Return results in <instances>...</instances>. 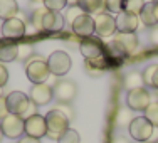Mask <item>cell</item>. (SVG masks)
Listing matches in <instances>:
<instances>
[{
    "label": "cell",
    "mask_w": 158,
    "mask_h": 143,
    "mask_svg": "<svg viewBox=\"0 0 158 143\" xmlns=\"http://www.w3.org/2000/svg\"><path fill=\"white\" fill-rule=\"evenodd\" d=\"M143 7H145V0H125L123 12L133 14V15H140Z\"/></svg>",
    "instance_id": "25"
},
{
    "label": "cell",
    "mask_w": 158,
    "mask_h": 143,
    "mask_svg": "<svg viewBox=\"0 0 158 143\" xmlns=\"http://www.w3.org/2000/svg\"><path fill=\"white\" fill-rule=\"evenodd\" d=\"M0 130H2L3 137L10 138V140H19L25 133V120L9 113L5 118L0 120Z\"/></svg>",
    "instance_id": "3"
},
{
    "label": "cell",
    "mask_w": 158,
    "mask_h": 143,
    "mask_svg": "<svg viewBox=\"0 0 158 143\" xmlns=\"http://www.w3.org/2000/svg\"><path fill=\"white\" fill-rule=\"evenodd\" d=\"M46 12H47L46 7L34 10V14H32V24H34V27L42 29V20H44V15H46Z\"/></svg>",
    "instance_id": "32"
},
{
    "label": "cell",
    "mask_w": 158,
    "mask_h": 143,
    "mask_svg": "<svg viewBox=\"0 0 158 143\" xmlns=\"http://www.w3.org/2000/svg\"><path fill=\"white\" fill-rule=\"evenodd\" d=\"M44 5H46L47 10L59 12V10H62L67 5V0H44Z\"/></svg>",
    "instance_id": "31"
},
{
    "label": "cell",
    "mask_w": 158,
    "mask_h": 143,
    "mask_svg": "<svg viewBox=\"0 0 158 143\" xmlns=\"http://www.w3.org/2000/svg\"><path fill=\"white\" fill-rule=\"evenodd\" d=\"M52 93H54V98L59 103H71L77 95V86L73 81L61 79L56 82V86L52 88Z\"/></svg>",
    "instance_id": "11"
},
{
    "label": "cell",
    "mask_w": 158,
    "mask_h": 143,
    "mask_svg": "<svg viewBox=\"0 0 158 143\" xmlns=\"http://www.w3.org/2000/svg\"><path fill=\"white\" fill-rule=\"evenodd\" d=\"M153 3H158V0H153Z\"/></svg>",
    "instance_id": "43"
},
{
    "label": "cell",
    "mask_w": 158,
    "mask_h": 143,
    "mask_svg": "<svg viewBox=\"0 0 158 143\" xmlns=\"http://www.w3.org/2000/svg\"><path fill=\"white\" fill-rule=\"evenodd\" d=\"M2 138H3V133H2V130H0V141H2Z\"/></svg>",
    "instance_id": "40"
},
{
    "label": "cell",
    "mask_w": 158,
    "mask_h": 143,
    "mask_svg": "<svg viewBox=\"0 0 158 143\" xmlns=\"http://www.w3.org/2000/svg\"><path fill=\"white\" fill-rule=\"evenodd\" d=\"M104 7L111 14H121L125 7V0H104Z\"/></svg>",
    "instance_id": "29"
},
{
    "label": "cell",
    "mask_w": 158,
    "mask_h": 143,
    "mask_svg": "<svg viewBox=\"0 0 158 143\" xmlns=\"http://www.w3.org/2000/svg\"><path fill=\"white\" fill-rule=\"evenodd\" d=\"M5 103H7V110H9L10 115H17L24 120L35 115V106L32 104V101L29 99V96L25 93H20V91L9 93L5 96Z\"/></svg>",
    "instance_id": "1"
},
{
    "label": "cell",
    "mask_w": 158,
    "mask_h": 143,
    "mask_svg": "<svg viewBox=\"0 0 158 143\" xmlns=\"http://www.w3.org/2000/svg\"><path fill=\"white\" fill-rule=\"evenodd\" d=\"M143 84L150 86L153 89H158V64H152L141 73Z\"/></svg>",
    "instance_id": "21"
},
{
    "label": "cell",
    "mask_w": 158,
    "mask_h": 143,
    "mask_svg": "<svg viewBox=\"0 0 158 143\" xmlns=\"http://www.w3.org/2000/svg\"><path fill=\"white\" fill-rule=\"evenodd\" d=\"M116 31V19L110 14H99L94 19V32L99 37H110Z\"/></svg>",
    "instance_id": "13"
},
{
    "label": "cell",
    "mask_w": 158,
    "mask_h": 143,
    "mask_svg": "<svg viewBox=\"0 0 158 143\" xmlns=\"http://www.w3.org/2000/svg\"><path fill=\"white\" fill-rule=\"evenodd\" d=\"M133 121V111L130 108H123L118 113V118H116V123L119 126H130V123Z\"/></svg>",
    "instance_id": "27"
},
{
    "label": "cell",
    "mask_w": 158,
    "mask_h": 143,
    "mask_svg": "<svg viewBox=\"0 0 158 143\" xmlns=\"http://www.w3.org/2000/svg\"><path fill=\"white\" fill-rule=\"evenodd\" d=\"M145 118L155 128H158V103H150L145 110Z\"/></svg>",
    "instance_id": "26"
},
{
    "label": "cell",
    "mask_w": 158,
    "mask_h": 143,
    "mask_svg": "<svg viewBox=\"0 0 158 143\" xmlns=\"http://www.w3.org/2000/svg\"><path fill=\"white\" fill-rule=\"evenodd\" d=\"M150 40H152L153 44H156V46H158V25L152 27V32H150Z\"/></svg>",
    "instance_id": "36"
},
{
    "label": "cell",
    "mask_w": 158,
    "mask_h": 143,
    "mask_svg": "<svg viewBox=\"0 0 158 143\" xmlns=\"http://www.w3.org/2000/svg\"><path fill=\"white\" fill-rule=\"evenodd\" d=\"M0 98H3V91H2V88H0Z\"/></svg>",
    "instance_id": "41"
},
{
    "label": "cell",
    "mask_w": 158,
    "mask_h": 143,
    "mask_svg": "<svg viewBox=\"0 0 158 143\" xmlns=\"http://www.w3.org/2000/svg\"><path fill=\"white\" fill-rule=\"evenodd\" d=\"M25 135L27 137H32V138H37L40 140L42 137L47 135V125H46V118L39 113L29 116L25 120Z\"/></svg>",
    "instance_id": "10"
},
{
    "label": "cell",
    "mask_w": 158,
    "mask_h": 143,
    "mask_svg": "<svg viewBox=\"0 0 158 143\" xmlns=\"http://www.w3.org/2000/svg\"><path fill=\"white\" fill-rule=\"evenodd\" d=\"M19 12V5L15 0H0V19H3V22L14 19Z\"/></svg>",
    "instance_id": "20"
},
{
    "label": "cell",
    "mask_w": 158,
    "mask_h": 143,
    "mask_svg": "<svg viewBox=\"0 0 158 143\" xmlns=\"http://www.w3.org/2000/svg\"><path fill=\"white\" fill-rule=\"evenodd\" d=\"M138 19L146 25V27H155L156 25V20H155V14H153V2L150 3H145V7L141 9L140 15Z\"/></svg>",
    "instance_id": "22"
},
{
    "label": "cell",
    "mask_w": 158,
    "mask_h": 143,
    "mask_svg": "<svg viewBox=\"0 0 158 143\" xmlns=\"http://www.w3.org/2000/svg\"><path fill=\"white\" fill-rule=\"evenodd\" d=\"M25 73H27V78L34 84H42L49 78L51 71H49L47 61H44V59H32L25 66Z\"/></svg>",
    "instance_id": "6"
},
{
    "label": "cell",
    "mask_w": 158,
    "mask_h": 143,
    "mask_svg": "<svg viewBox=\"0 0 158 143\" xmlns=\"http://www.w3.org/2000/svg\"><path fill=\"white\" fill-rule=\"evenodd\" d=\"M138 24H140V19L133 14L121 12L116 17V31L123 34H135V31L138 29Z\"/></svg>",
    "instance_id": "14"
},
{
    "label": "cell",
    "mask_w": 158,
    "mask_h": 143,
    "mask_svg": "<svg viewBox=\"0 0 158 143\" xmlns=\"http://www.w3.org/2000/svg\"><path fill=\"white\" fill-rule=\"evenodd\" d=\"M52 98H54L52 88L49 84H46V82H42V84H34L31 88V93H29V99L32 101L34 106H44Z\"/></svg>",
    "instance_id": "12"
},
{
    "label": "cell",
    "mask_w": 158,
    "mask_h": 143,
    "mask_svg": "<svg viewBox=\"0 0 158 143\" xmlns=\"http://www.w3.org/2000/svg\"><path fill=\"white\" fill-rule=\"evenodd\" d=\"M46 125H47V135L51 140H59L62 137V133H66L69 130V121L71 120L67 118L66 115L61 110H51L46 116Z\"/></svg>",
    "instance_id": "2"
},
{
    "label": "cell",
    "mask_w": 158,
    "mask_h": 143,
    "mask_svg": "<svg viewBox=\"0 0 158 143\" xmlns=\"http://www.w3.org/2000/svg\"><path fill=\"white\" fill-rule=\"evenodd\" d=\"M64 15L59 12H52V10H47L46 15H44V20H42V29L46 31H51V32H57L64 27Z\"/></svg>",
    "instance_id": "17"
},
{
    "label": "cell",
    "mask_w": 158,
    "mask_h": 143,
    "mask_svg": "<svg viewBox=\"0 0 158 143\" xmlns=\"http://www.w3.org/2000/svg\"><path fill=\"white\" fill-rule=\"evenodd\" d=\"M47 66L54 76H64L71 69V57L64 51H54L47 57Z\"/></svg>",
    "instance_id": "7"
},
{
    "label": "cell",
    "mask_w": 158,
    "mask_h": 143,
    "mask_svg": "<svg viewBox=\"0 0 158 143\" xmlns=\"http://www.w3.org/2000/svg\"><path fill=\"white\" fill-rule=\"evenodd\" d=\"M130 130V137L133 140H136L138 143H148L153 137V131H155V126L145 118V116H136L133 118V121L128 126Z\"/></svg>",
    "instance_id": "4"
},
{
    "label": "cell",
    "mask_w": 158,
    "mask_h": 143,
    "mask_svg": "<svg viewBox=\"0 0 158 143\" xmlns=\"http://www.w3.org/2000/svg\"><path fill=\"white\" fill-rule=\"evenodd\" d=\"M138 47V37L136 34H123V32H118L113 39L111 46L108 49H111L114 52V56H119V54H130L133 52L135 49Z\"/></svg>",
    "instance_id": "5"
},
{
    "label": "cell",
    "mask_w": 158,
    "mask_h": 143,
    "mask_svg": "<svg viewBox=\"0 0 158 143\" xmlns=\"http://www.w3.org/2000/svg\"><path fill=\"white\" fill-rule=\"evenodd\" d=\"M86 71H88V74H91V76H101V74L104 73V71L108 69V61H106V56L101 59H94V61H89V59H86Z\"/></svg>",
    "instance_id": "19"
},
{
    "label": "cell",
    "mask_w": 158,
    "mask_h": 143,
    "mask_svg": "<svg viewBox=\"0 0 158 143\" xmlns=\"http://www.w3.org/2000/svg\"><path fill=\"white\" fill-rule=\"evenodd\" d=\"M113 143H130V141H128L126 138H123V137H118V138H114V141H113Z\"/></svg>",
    "instance_id": "39"
},
{
    "label": "cell",
    "mask_w": 158,
    "mask_h": 143,
    "mask_svg": "<svg viewBox=\"0 0 158 143\" xmlns=\"http://www.w3.org/2000/svg\"><path fill=\"white\" fill-rule=\"evenodd\" d=\"M57 143H81V137L76 130H67L66 133H62V137L57 140Z\"/></svg>",
    "instance_id": "30"
},
{
    "label": "cell",
    "mask_w": 158,
    "mask_h": 143,
    "mask_svg": "<svg viewBox=\"0 0 158 143\" xmlns=\"http://www.w3.org/2000/svg\"><path fill=\"white\" fill-rule=\"evenodd\" d=\"M82 14H84V12H82V9L77 5V3H76V5H71V7H67V10H66V17H64V20L69 22V24L73 25L74 20H76L77 17H81Z\"/></svg>",
    "instance_id": "28"
},
{
    "label": "cell",
    "mask_w": 158,
    "mask_h": 143,
    "mask_svg": "<svg viewBox=\"0 0 158 143\" xmlns=\"http://www.w3.org/2000/svg\"><path fill=\"white\" fill-rule=\"evenodd\" d=\"M77 5L84 14H96L104 7V0H79Z\"/></svg>",
    "instance_id": "23"
},
{
    "label": "cell",
    "mask_w": 158,
    "mask_h": 143,
    "mask_svg": "<svg viewBox=\"0 0 158 143\" xmlns=\"http://www.w3.org/2000/svg\"><path fill=\"white\" fill-rule=\"evenodd\" d=\"M9 115V110H7V103H5V98H0V120L5 118Z\"/></svg>",
    "instance_id": "35"
},
{
    "label": "cell",
    "mask_w": 158,
    "mask_h": 143,
    "mask_svg": "<svg viewBox=\"0 0 158 143\" xmlns=\"http://www.w3.org/2000/svg\"><path fill=\"white\" fill-rule=\"evenodd\" d=\"M7 81H9V71L0 64V88L2 89H3V86L7 84Z\"/></svg>",
    "instance_id": "34"
},
{
    "label": "cell",
    "mask_w": 158,
    "mask_h": 143,
    "mask_svg": "<svg viewBox=\"0 0 158 143\" xmlns=\"http://www.w3.org/2000/svg\"><path fill=\"white\" fill-rule=\"evenodd\" d=\"M153 14H155V20L158 25V3H153Z\"/></svg>",
    "instance_id": "38"
},
{
    "label": "cell",
    "mask_w": 158,
    "mask_h": 143,
    "mask_svg": "<svg viewBox=\"0 0 158 143\" xmlns=\"http://www.w3.org/2000/svg\"><path fill=\"white\" fill-rule=\"evenodd\" d=\"M156 143H158V141H156Z\"/></svg>",
    "instance_id": "44"
},
{
    "label": "cell",
    "mask_w": 158,
    "mask_h": 143,
    "mask_svg": "<svg viewBox=\"0 0 158 143\" xmlns=\"http://www.w3.org/2000/svg\"><path fill=\"white\" fill-rule=\"evenodd\" d=\"M19 56V44L15 42H2L0 44V61L12 62Z\"/></svg>",
    "instance_id": "18"
},
{
    "label": "cell",
    "mask_w": 158,
    "mask_h": 143,
    "mask_svg": "<svg viewBox=\"0 0 158 143\" xmlns=\"http://www.w3.org/2000/svg\"><path fill=\"white\" fill-rule=\"evenodd\" d=\"M25 34V24L20 19L14 17L2 24V36L5 39H19Z\"/></svg>",
    "instance_id": "15"
},
{
    "label": "cell",
    "mask_w": 158,
    "mask_h": 143,
    "mask_svg": "<svg viewBox=\"0 0 158 143\" xmlns=\"http://www.w3.org/2000/svg\"><path fill=\"white\" fill-rule=\"evenodd\" d=\"M81 52L86 59L89 61H94V59H101L104 57V51H106V46L101 42L99 37H84V40H81Z\"/></svg>",
    "instance_id": "8"
},
{
    "label": "cell",
    "mask_w": 158,
    "mask_h": 143,
    "mask_svg": "<svg viewBox=\"0 0 158 143\" xmlns=\"http://www.w3.org/2000/svg\"><path fill=\"white\" fill-rule=\"evenodd\" d=\"M126 103L128 108L131 111H145L150 104V93L145 88H136L128 91L126 96Z\"/></svg>",
    "instance_id": "9"
},
{
    "label": "cell",
    "mask_w": 158,
    "mask_h": 143,
    "mask_svg": "<svg viewBox=\"0 0 158 143\" xmlns=\"http://www.w3.org/2000/svg\"><path fill=\"white\" fill-rule=\"evenodd\" d=\"M32 2H44V0H32Z\"/></svg>",
    "instance_id": "42"
},
{
    "label": "cell",
    "mask_w": 158,
    "mask_h": 143,
    "mask_svg": "<svg viewBox=\"0 0 158 143\" xmlns=\"http://www.w3.org/2000/svg\"><path fill=\"white\" fill-rule=\"evenodd\" d=\"M34 54V47L31 44H19V56L17 59H29Z\"/></svg>",
    "instance_id": "33"
},
{
    "label": "cell",
    "mask_w": 158,
    "mask_h": 143,
    "mask_svg": "<svg viewBox=\"0 0 158 143\" xmlns=\"http://www.w3.org/2000/svg\"><path fill=\"white\" fill-rule=\"evenodd\" d=\"M73 29L81 37H91L93 32H94V19L89 15V14H82L81 17H77L74 20Z\"/></svg>",
    "instance_id": "16"
},
{
    "label": "cell",
    "mask_w": 158,
    "mask_h": 143,
    "mask_svg": "<svg viewBox=\"0 0 158 143\" xmlns=\"http://www.w3.org/2000/svg\"><path fill=\"white\" fill-rule=\"evenodd\" d=\"M17 143H40V140H37V138H32V137H22V138H19V141Z\"/></svg>",
    "instance_id": "37"
},
{
    "label": "cell",
    "mask_w": 158,
    "mask_h": 143,
    "mask_svg": "<svg viewBox=\"0 0 158 143\" xmlns=\"http://www.w3.org/2000/svg\"><path fill=\"white\" fill-rule=\"evenodd\" d=\"M125 86L128 88V91H131V89H136V88H143L141 73H136V71H133V73L126 74V78H125Z\"/></svg>",
    "instance_id": "24"
}]
</instances>
